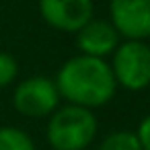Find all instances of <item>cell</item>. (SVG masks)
<instances>
[{"mask_svg":"<svg viewBox=\"0 0 150 150\" xmlns=\"http://www.w3.org/2000/svg\"><path fill=\"white\" fill-rule=\"evenodd\" d=\"M54 82L62 99L86 109L107 105L117 91V82L107 60L84 54L66 60Z\"/></svg>","mask_w":150,"mask_h":150,"instance_id":"6da1fadb","label":"cell"},{"mask_svg":"<svg viewBox=\"0 0 150 150\" xmlns=\"http://www.w3.org/2000/svg\"><path fill=\"white\" fill-rule=\"evenodd\" d=\"M97 127L93 109L68 103L50 115L45 134L54 150H84L95 140Z\"/></svg>","mask_w":150,"mask_h":150,"instance_id":"7a4b0ae2","label":"cell"},{"mask_svg":"<svg viewBox=\"0 0 150 150\" xmlns=\"http://www.w3.org/2000/svg\"><path fill=\"white\" fill-rule=\"evenodd\" d=\"M111 72L117 86L125 91H144L150 86V45L138 39L121 41L111 54Z\"/></svg>","mask_w":150,"mask_h":150,"instance_id":"3957f363","label":"cell"},{"mask_svg":"<svg viewBox=\"0 0 150 150\" xmlns=\"http://www.w3.org/2000/svg\"><path fill=\"white\" fill-rule=\"evenodd\" d=\"M60 101L58 86L47 76L25 78L13 93V105L25 117H47L58 109Z\"/></svg>","mask_w":150,"mask_h":150,"instance_id":"277c9868","label":"cell"},{"mask_svg":"<svg viewBox=\"0 0 150 150\" xmlns=\"http://www.w3.org/2000/svg\"><path fill=\"white\" fill-rule=\"evenodd\" d=\"M109 19L123 39L150 37V0H109Z\"/></svg>","mask_w":150,"mask_h":150,"instance_id":"5b68a950","label":"cell"},{"mask_svg":"<svg viewBox=\"0 0 150 150\" xmlns=\"http://www.w3.org/2000/svg\"><path fill=\"white\" fill-rule=\"evenodd\" d=\"M43 21L64 33H76L84 27L95 13L93 0H39Z\"/></svg>","mask_w":150,"mask_h":150,"instance_id":"8992f818","label":"cell"},{"mask_svg":"<svg viewBox=\"0 0 150 150\" xmlns=\"http://www.w3.org/2000/svg\"><path fill=\"white\" fill-rule=\"evenodd\" d=\"M119 43H121V37L117 29L111 25V21H105V19H91L84 27L76 31V45L84 56L105 60L115 52Z\"/></svg>","mask_w":150,"mask_h":150,"instance_id":"52a82bcc","label":"cell"},{"mask_svg":"<svg viewBox=\"0 0 150 150\" xmlns=\"http://www.w3.org/2000/svg\"><path fill=\"white\" fill-rule=\"evenodd\" d=\"M0 150H35L33 140L19 127H0Z\"/></svg>","mask_w":150,"mask_h":150,"instance_id":"ba28073f","label":"cell"},{"mask_svg":"<svg viewBox=\"0 0 150 150\" xmlns=\"http://www.w3.org/2000/svg\"><path fill=\"white\" fill-rule=\"evenodd\" d=\"M99 150H142V146L136 138V132L119 129V132H111L109 136H105Z\"/></svg>","mask_w":150,"mask_h":150,"instance_id":"9c48e42d","label":"cell"},{"mask_svg":"<svg viewBox=\"0 0 150 150\" xmlns=\"http://www.w3.org/2000/svg\"><path fill=\"white\" fill-rule=\"evenodd\" d=\"M19 74V64L17 60L6 54V52H0V88L8 86Z\"/></svg>","mask_w":150,"mask_h":150,"instance_id":"30bf717a","label":"cell"},{"mask_svg":"<svg viewBox=\"0 0 150 150\" xmlns=\"http://www.w3.org/2000/svg\"><path fill=\"white\" fill-rule=\"evenodd\" d=\"M136 138L142 146V150H150V115H146L140 125H138V132H136Z\"/></svg>","mask_w":150,"mask_h":150,"instance_id":"8fae6325","label":"cell"}]
</instances>
